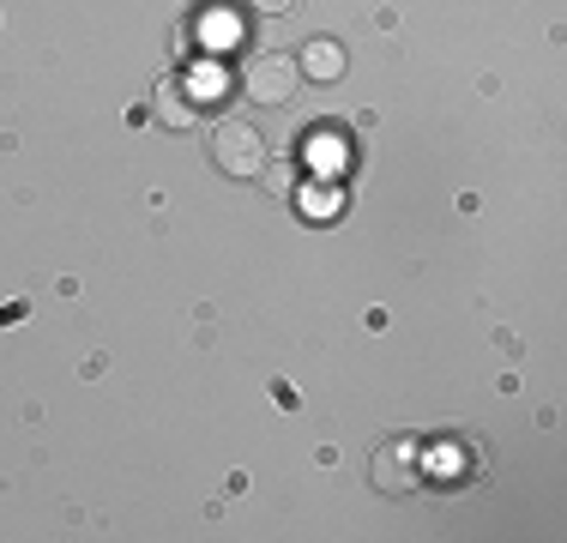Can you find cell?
<instances>
[{
	"label": "cell",
	"mask_w": 567,
	"mask_h": 543,
	"mask_svg": "<svg viewBox=\"0 0 567 543\" xmlns=\"http://www.w3.org/2000/svg\"><path fill=\"white\" fill-rule=\"evenodd\" d=\"M0 320H7V326H12V320H24V303H7V308H0Z\"/></svg>",
	"instance_id": "ba28073f"
},
{
	"label": "cell",
	"mask_w": 567,
	"mask_h": 543,
	"mask_svg": "<svg viewBox=\"0 0 567 543\" xmlns=\"http://www.w3.org/2000/svg\"><path fill=\"white\" fill-rule=\"evenodd\" d=\"M423 483V459H416V441H393L374 453V489H386V495H411V489Z\"/></svg>",
	"instance_id": "3957f363"
},
{
	"label": "cell",
	"mask_w": 567,
	"mask_h": 543,
	"mask_svg": "<svg viewBox=\"0 0 567 543\" xmlns=\"http://www.w3.org/2000/svg\"><path fill=\"white\" fill-rule=\"evenodd\" d=\"M260 7H266V12H284V7H296V0H260Z\"/></svg>",
	"instance_id": "9c48e42d"
},
{
	"label": "cell",
	"mask_w": 567,
	"mask_h": 543,
	"mask_svg": "<svg viewBox=\"0 0 567 543\" xmlns=\"http://www.w3.org/2000/svg\"><path fill=\"white\" fill-rule=\"evenodd\" d=\"M260 182H266V194H272V199H296V163H290V157H284V163H266Z\"/></svg>",
	"instance_id": "8992f818"
},
{
	"label": "cell",
	"mask_w": 567,
	"mask_h": 543,
	"mask_svg": "<svg viewBox=\"0 0 567 543\" xmlns=\"http://www.w3.org/2000/svg\"><path fill=\"white\" fill-rule=\"evenodd\" d=\"M302 85V73H296L290 54H254L248 66H241V98L260 103V109H278L290 103V91Z\"/></svg>",
	"instance_id": "7a4b0ae2"
},
{
	"label": "cell",
	"mask_w": 567,
	"mask_h": 543,
	"mask_svg": "<svg viewBox=\"0 0 567 543\" xmlns=\"http://www.w3.org/2000/svg\"><path fill=\"white\" fill-rule=\"evenodd\" d=\"M296 73L315 79V85H339L344 79V49L332 43V37H315V43H302V54H296Z\"/></svg>",
	"instance_id": "5b68a950"
},
{
	"label": "cell",
	"mask_w": 567,
	"mask_h": 543,
	"mask_svg": "<svg viewBox=\"0 0 567 543\" xmlns=\"http://www.w3.org/2000/svg\"><path fill=\"white\" fill-rule=\"evenodd\" d=\"M212 163H218L229 182H260V170L272 163L266 133L254 127V121H224V127L212 133Z\"/></svg>",
	"instance_id": "6da1fadb"
},
{
	"label": "cell",
	"mask_w": 567,
	"mask_h": 543,
	"mask_svg": "<svg viewBox=\"0 0 567 543\" xmlns=\"http://www.w3.org/2000/svg\"><path fill=\"white\" fill-rule=\"evenodd\" d=\"M296 199H302V206H308V212H315V217H332V212H339V206H344V199H339V194H332V187H308V194H296Z\"/></svg>",
	"instance_id": "52a82bcc"
},
{
	"label": "cell",
	"mask_w": 567,
	"mask_h": 543,
	"mask_svg": "<svg viewBox=\"0 0 567 543\" xmlns=\"http://www.w3.org/2000/svg\"><path fill=\"white\" fill-rule=\"evenodd\" d=\"M152 121H157V127H169V133H187V127L199 121V103L187 98L182 79H157V91H152Z\"/></svg>",
	"instance_id": "277c9868"
}]
</instances>
